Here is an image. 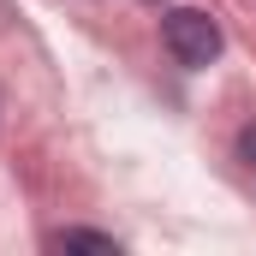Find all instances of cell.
Segmentation results:
<instances>
[{
  "label": "cell",
  "mask_w": 256,
  "mask_h": 256,
  "mask_svg": "<svg viewBox=\"0 0 256 256\" xmlns=\"http://www.w3.org/2000/svg\"><path fill=\"white\" fill-rule=\"evenodd\" d=\"M238 149L250 155V167H256V131H244V137H238Z\"/></svg>",
  "instance_id": "3957f363"
},
{
  "label": "cell",
  "mask_w": 256,
  "mask_h": 256,
  "mask_svg": "<svg viewBox=\"0 0 256 256\" xmlns=\"http://www.w3.org/2000/svg\"><path fill=\"white\" fill-rule=\"evenodd\" d=\"M54 250H96V256H120V238L114 232H84V226H66V232H48Z\"/></svg>",
  "instance_id": "7a4b0ae2"
},
{
  "label": "cell",
  "mask_w": 256,
  "mask_h": 256,
  "mask_svg": "<svg viewBox=\"0 0 256 256\" xmlns=\"http://www.w3.org/2000/svg\"><path fill=\"white\" fill-rule=\"evenodd\" d=\"M161 42H167V54H173L179 66L202 72V66L220 54V24H214L208 12H196V6H179V12H167Z\"/></svg>",
  "instance_id": "6da1fadb"
}]
</instances>
